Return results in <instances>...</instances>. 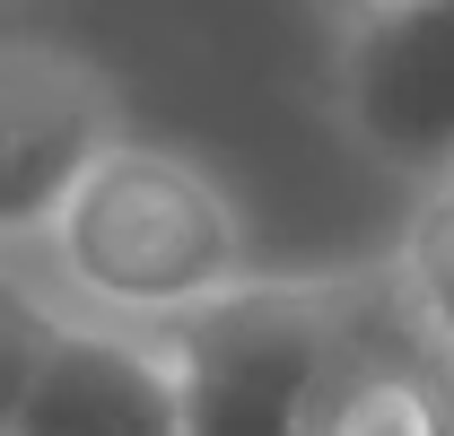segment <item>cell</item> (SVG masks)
<instances>
[{
  "label": "cell",
  "instance_id": "52a82bcc",
  "mask_svg": "<svg viewBox=\"0 0 454 436\" xmlns=\"http://www.w3.org/2000/svg\"><path fill=\"white\" fill-rule=\"evenodd\" d=\"M394 279L411 297V315L428 323V340L454 358V175L419 183V201L402 218V245H394Z\"/></svg>",
  "mask_w": 454,
  "mask_h": 436
},
{
  "label": "cell",
  "instance_id": "6da1fadb",
  "mask_svg": "<svg viewBox=\"0 0 454 436\" xmlns=\"http://www.w3.org/2000/svg\"><path fill=\"white\" fill-rule=\"evenodd\" d=\"M44 262L70 315L167 331L210 297L245 288L254 245H245V210L201 158L158 140H114L97 175L70 192V210L53 218Z\"/></svg>",
  "mask_w": 454,
  "mask_h": 436
},
{
  "label": "cell",
  "instance_id": "7a4b0ae2",
  "mask_svg": "<svg viewBox=\"0 0 454 436\" xmlns=\"http://www.w3.org/2000/svg\"><path fill=\"white\" fill-rule=\"evenodd\" d=\"M349 297L358 271L245 279L201 315L167 323L158 340L175 367V436H306V401Z\"/></svg>",
  "mask_w": 454,
  "mask_h": 436
},
{
  "label": "cell",
  "instance_id": "ba28073f",
  "mask_svg": "<svg viewBox=\"0 0 454 436\" xmlns=\"http://www.w3.org/2000/svg\"><path fill=\"white\" fill-rule=\"evenodd\" d=\"M61 323H70L61 297H44L35 279H18V271H0V436H18L27 393H35V376H44Z\"/></svg>",
  "mask_w": 454,
  "mask_h": 436
},
{
  "label": "cell",
  "instance_id": "9c48e42d",
  "mask_svg": "<svg viewBox=\"0 0 454 436\" xmlns=\"http://www.w3.org/2000/svg\"><path fill=\"white\" fill-rule=\"evenodd\" d=\"M315 9H324L333 27H349V18H367V9H385V0H315Z\"/></svg>",
  "mask_w": 454,
  "mask_h": 436
},
{
  "label": "cell",
  "instance_id": "3957f363",
  "mask_svg": "<svg viewBox=\"0 0 454 436\" xmlns=\"http://www.w3.org/2000/svg\"><path fill=\"white\" fill-rule=\"evenodd\" d=\"M114 140H131V122L97 61L70 44L0 35V253L44 245Z\"/></svg>",
  "mask_w": 454,
  "mask_h": 436
},
{
  "label": "cell",
  "instance_id": "8992f818",
  "mask_svg": "<svg viewBox=\"0 0 454 436\" xmlns=\"http://www.w3.org/2000/svg\"><path fill=\"white\" fill-rule=\"evenodd\" d=\"M18 436H175V367L158 331L70 315L27 393Z\"/></svg>",
  "mask_w": 454,
  "mask_h": 436
},
{
  "label": "cell",
  "instance_id": "277c9868",
  "mask_svg": "<svg viewBox=\"0 0 454 436\" xmlns=\"http://www.w3.org/2000/svg\"><path fill=\"white\" fill-rule=\"evenodd\" d=\"M333 105L411 183L454 175V0H385L333 27Z\"/></svg>",
  "mask_w": 454,
  "mask_h": 436
},
{
  "label": "cell",
  "instance_id": "5b68a950",
  "mask_svg": "<svg viewBox=\"0 0 454 436\" xmlns=\"http://www.w3.org/2000/svg\"><path fill=\"white\" fill-rule=\"evenodd\" d=\"M306 436H454V358L411 315L394 262L358 271V297L306 401Z\"/></svg>",
  "mask_w": 454,
  "mask_h": 436
}]
</instances>
